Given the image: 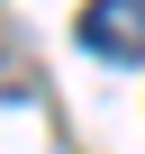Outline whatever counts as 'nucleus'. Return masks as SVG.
Here are the masks:
<instances>
[{
    "instance_id": "f257e3e1",
    "label": "nucleus",
    "mask_w": 145,
    "mask_h": 154,
    "mask_svg": "<svg viewBox=\"0 0 145 154\" xmlns=\"http://www.w3.org/2000/svg\"><path fill=\"white\" fill-rule=\"evenodd\" d=\"M82 45L100 63H136L145 54V0H91L82 9Z\"/></svg>"
}]
</instances>
